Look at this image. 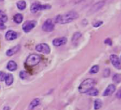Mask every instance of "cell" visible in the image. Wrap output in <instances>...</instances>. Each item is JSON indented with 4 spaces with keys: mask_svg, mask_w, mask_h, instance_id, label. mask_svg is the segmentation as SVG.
Returning <instances> with one entry per match:
<instances>
[{
    "mask_svg": "<svg viewBox=\"0 0 121 110\" xmlns=\"http://www.w3.org/2000/svg\"><path fill=\"white\" fill-rule=\"evenodd\" d=\"M20 48H21V46L19 44L18 45H16L14 46V47L8 49L6 52V54L7 55L8 57H11V56H13L15 54H17L19 50H20Z\"/></svg>",
    "mask_w": 121,
    "mask_h": 110,
    "instance_id": "13",
    "label": "cell"
},
{
    "mask_svg": "<svg viewBox=\"0 0 121 110\" xmlns=\"http://www.w3.org/2000/svg\"><path fill=\"white\" fill-rule=\"evenodd\" d=\"M105 5V1H104V0H102V1H100V2L95 3L91 7V9L90 10V12L91 13H94V12H96L99 11L100 9H102L104 7Z\"/></svg>",
    "mask_w": 121,
    "mask_h": 110,
    "instance_id": "10",
    "label": "cell"
},
{
    "mask_svg": "<svg viewBox=\"0 0 121 110\" xmlns=\"http://www.w3.org/2000/svg\"><path fill=\"white\" fill-rule=\"evenodd\" d=\"M104 43L106 44H108V45H109V46H112V40L110 38H107L104 41Z\"/></svg>",
    "mask_w": 121,
    "mask_h": 110,
    "instance_id": "29",
    "label": "cell"
},
{
    "mask_svg": "<svg viewBox=\"0 0 121 110\" xmlns=\"http://www.w3.org/2000/svg\"><path fill=\"white\" fill-rule=\"evenodd\" d=\"M0 20H1L2 22H3L4 23L7 22L8 20L7 15L2 10H0Z\"/></svg>",
    "mask_w": 121,
    "mask_h": 110,
    "instance_id": "22",
    "label": "cell"
},
{
    "mask_svg": "<svg viewBox=\"0 0 121 110\" xmlns=\"http://www.w3.org/2000/svg\"><path fill=\"white\" fill-rule=\"evenodd\" d=\"M67 42V38L65 37H59V38H56L53 40L52 43L53 44V46H63L64 44H66Z\"/></svg>",
    "mask_w": 121,
    "mask_h": 110,
    "instance_id": "9",
    "label": "cell"
},
{
    "mask_svg": "<svg viewBox=\"0 0 121 110\" xmlns=\"http://www.w3.org/2000/svg\"><path fill=\"white\" fill-rule=\"evenodd\" d=\"M41 57L39 54H31L26 58V62H25V64L28 67H32L37 65L41 62Z\"/></svg>",
    "mask_w": 121,
    "mask_h": 110,
    "instance_id": "3",
    "label": "cell"
},
{
    "mask_svg": "<svg viewBox=\"0 0 121 110\" xmlns=\"http://www.w3.org/2000/svg\"><path fill=\"white\" fill-rule=\"evenodd\" d=\"M6 29V26H5L4 23L0 20V29L3 30V29Z\"/></svg>",
    "mask_w": 121,
    "mask_h": 110,
    "instance_id": "30",
    "label": "cell"
},
{
    "mask_svg": "<svg viewBox=\"0 0 121 110\" xmlns=\"http://www.w3.org/2000/svg\"><path fill=\"white\" fill-rule=\"evenodd\" d=\"M51 8V6L48 4L47 5H41L39 2H35L33 3L31 6V12L34 14L39 12V11H42V10H45V9H49Z\"/></svg>",
    "mask_w": 121,
    "mask_h": 110,
    "instance_id": "4",
    "label": "cell"
},
{
    "mask_svg": "<svg viewBox=\"0 0 121 110\" xmlns=\"http://www.w3.org/2000/svg\"><path fill=\"white\" fill-rule=\"evenodd\" d=\"M18 37V34L13 30H8L5 34V39L8 41H12Z\"/></svg>",
    "mask_w": 121,
    "mask_h": 110,
    "instance_id": "12",
    "label": "cell"
},
{
    "mask_svg": "<svg viewBox=\"0 0 121 110\" xmlns=\"http://www.w3.org/2000/svg\"><path fill=\"white\" fill-rule=\"evenodd\" d=\"M110 74V69L109 68H106L104 69L103 71V75L104 77H108Z\"/></svg>",
    "mask_w": 121,
    "mask_h": 110,
    "instance_id": "25",
    "label": "cell"
},
{
    "mask_svg": "<svg viewBox=\"0 0 121 110\" xmlns=\"http://www.w3.org/2000/svg\"><path fill=\"white\" fill-rule=\"evenodd\" d=\"M6 74L3 72H0V81L2 82V81H4L5 79V77H6Z\"/></svg>",
    "mask_w": 121,
    "mask_h": 110,
    "instance_id": "28",
    "label": "cell"
},
{
    "mask_svg": "<svg viewBox=\"0 0 121 110\" xmlns=\"http://www.w3.org/2000/svg\"><path fill=\"white\" fill-rule=\"evenodd\" d=\"M112 81L115 83L119 84L121 82V74H115L112 77Z\"/></svg>",
    "mask_w": 121,
    "mask_h": 110,
    "instance_id": "23",
    "label": "cell"
},
{
    "mask_svg": "<svg viewBox=\"0 0 121 110\" xmlns=\"http://www.w3.org/2000/svg\"><path fill=\"white\" fill-rule=\"evenodd\" d=\"M110 60L111 64L113 65V67L117 69H121V62L119 60L118 57L116 54H111L110 56Z\"/></svg>",
    "mask_w": 121,
    "mask_h": 110,
    "instance_id": "8",
    "label": "cell"
},
{
    "mask_svg": "<svg viewBox=\"0 0 121 110\" xmlns=\"http://www.w3.org/2000/svg\"><path fill=\"white\" fill-rule=\"evenodd\" d=\"M95 82L93 79H86L78 87V91L81 94H86L90 89L94 87Z\"/></svg>",
    "mask_w": 121,
    "mask_h": 110,
    "instance_id": "2",
    "label": "cell"
},
{
    "mask_svg": "<svg viewBox=\"0 0 121 110\" xmlns=\"http://www.w3.org/2000/svg\"><path fill=\"white\" fill-rule=\"evenodd\" d=\"M4 1V0H0V2H3Z\"/></svg>",
    "mask_w": 121,
    "mask_h": 110,
    "instance_id": "33",
    "label": "cell"
},
{
    "mask_svg": "<svg viewBox=\"0 0 121 110\" xmlns=\"http://www.w3.org/2000/svg\"><path fill=\"white\" fill-rule=\"evenodd\" d=\"M17 8L22 11V10H24L26 7V3L25 1H23V0H21V1H19L17 3Z\"/></svg>",
    "mask_w": 121,
    "mask_h": 110,
    "instance_id": "18",
    "label": "cell"
},
{
    "mask_svg": "<svg viewBox=\"0 0 121 110\" xmlns=\"http://www.w3.org/2000/svg\"><path fill=\"white\" fill-rule=\"evenodd\" d=\"M3 110H10V107L9 106H6L3 108Z\"/></svg>",
    "mask_w": 121,
    "mask_h": 110,
    "instance_id": "32",
    "label": "cell"
},
{
    "mask_svg": "<svg viewBox=\"0 0 121 110\" xmlns=\"http://www.w3.org/2000/svg\"><path fill=\"white\" fill-rule=\"evenodd\" d=\"M54 27H55L54 23L50 19H46L44 22V23L43 24V25H42V29H43V31L46 32H52L54 29Z\"/></svg>",
    "mask_w": 121,
    "mask_h": 110,
    "instance_id": "7",
    "label": "cell"
},
{
    "mask_svg": "<svg viewBox=\"0 0 121 110\" xmlns=\"http://www.w3.org/2000/svg\"><path fill=\"white\" fill-rule=\"evenodd\" d=\"M81 36H82V34H81V32H76L73 35V37H72V42L73 43H76V42H77L79 39H80V38L81 37Z\"/></svg>",
    "mask_w": 121,
    "mask_h": 110,
    "instance_id": "20",
    "label": "cell"
},
{
    "mask_svg": "<svg viewBox=\"0 0 121 110\" xmlns=\"http://www.w3.org/2000/svg\"><path fill=\"white\" fill-rule=\"evenodd\" d=\"M98 72H99V66L98 65H94L91 68L89 73L91 74H97Z\"/></svg>",
    "mask_w": 121,
    "mask_h": 110,
    "instance_id": "24",
    "label": "cell"
},
{
    "mask_svg": "<svg viewBox=\"0 0 121 110\" xmlns=\"http://www.w3.org/2000/svg\"><path fill=\"white\" fill-rule=\"evenodd\" d=\"M23 15L20 13H18V14H16L14 17H13V19H14V22L16 23V24H21L22 22H23Z\"/></svg>",
    "mask_w": 121,
    "mask_h": 110,
    "instance_id": "17",
    "label": "cell"
},
{
    "mask_svg": "<svg viewBox=\"0 0 121 110\" xmlns=\"http://www.w3.org/2000/svg\"><path fill=\"white\" fill-rule=\"evenodd\" d=\"M40 104V99L39 98H36L34 99H33L31 103L29 104V110H33L35 107H36L39 104Z\"/></svg>",
    "mask_w": 121,
    "mask_h": 110,
    "instance_id": "15",
    "label": "cell"
},
{
    "mask_svg": "<svg viewBox=\"0 0 121 110\" xmlns=\"http://www.w3.org/2000/svg\"><path fill=\"white\" fill-rule=\"evenodd\" d=\"M26 77H27V74H26V72H24V71H21V72H19V77H20L22 79H25Z\"/></svg>",
    "mask_w": 121,
    "mask_h": 110,
    "instance_id": "26",
    "label": "cell"
},
{
    "mask_svg": "<svg viewBox=\"0 0 121 110\" xmlns=\"http://www.w3.org/2000/svg\"><path fill=\"white\" fill-rule=\"evenodd\" d=\"M103 24V22L102 21H98V22H95L93 24V26L95 28H98V27H100Z\"/></svg>",
    "mask_w": 121,
    "mask_h": 110,
    "instance_id": "27",
    "label": "cell"
},
{
    "mask_svg": "<svg viewBox=\"0 0 121 110\" xmlns=\"http://www.w3.org/2000/svg\"><path fill=\"white\" fill-rule=\"evenodd\" d=\"M103 102L100 99H97L94 101V109L95 110H98L102 107Z\"/></svg>",
    "mask_w": 121,
    "mask_h": 110,
    "instance_id": "19",
    "label": "cell"
},
{
    "mask_svg": "<svg viewBox=\"0 0 121 110\" xmlns=\"http://www.w3.org/2000/svg\"><path fill=\"white\" fill-rule=\"evenodd\" d=\"M98 93H99V92H98V90L97 89H95V88H92L91 89H90L86 94H88V95H89V96H96L98 94Z\"/></svg>",
    "mask_w": 121,
    "mask_h": 110,
    "instance_id": "21",
    "label": "cell"
},
{
    "mask_svg": "<svg viewBox=\"0 0 121 110\" xmlns=\"http://www.w3.org/2000/svg\"><path fill=\"white\" fill-rule=\"evenodd\" d=\"M4 81H5V83L7 86L12 85L13 82H14V76L12 74H7L6 75Z\"/></svg>",
    "mask_w": 121,
    "mask_h": 110,
    "instance_id": "16",
    "label": "cell"
},
{
    "mask_svg": "<svg viewBox=\"0 0 121 110\" xmlns=\"http://www.w3.org/2000/svg\"><path fill=\"white\" fill-rule=\"evenodd\" d=\"M36 24H37V22L34 20L26 21L22 25V29L24 32L28 33V32H31L36 26Z\"/></svg>",
    "mask_w": 121,
    "mask_h": 110,
    "instance_id": "5",
    "label": "cell"
},
{
    "mask_svg": "<svg viewBox=\"0 0 121 110\" xmlns=\"http://www.w3.org/2000/svg\"><path fill=\"white\" fill-rule=\"evenodd\" d=\"M116 97L118 98V99H121V89H120L117 93H116Z\"/></svg>",
    "mask_w": 121,
    "mask_h": 110,
    "instance_id": "31",
    "label": "cell"
},
{
    "mask_svg": "<svg viewBox=\"0 0 121 110\" xmlns=\"http://www.w3.org/2000/svg\"><path fill=\"white\" fill-rule=\"evenodd\" d=\"M116 90V87L115 86V84H109L107 88L105 89V90L104 91L103 94V96H110L111 94H112Z\"/></svg>",
    "mask_w": 121,
    "mask_h": 110,
    "instance_id": "11",
    "label": "cell"
},
{
    "mask_svg": "<svg viewBox=\"0 0 121 110\" xmlns=\"http://www.w3.org/2000/svg\"><path fill=\"white\" fill-rule=\"evenodd\" d=\"M7 68L9 71L10 72H14L15 70L17 69V64L14 62V61H9L8 63H7Z\"/></svg>",
    "mask_w": 121,
    "mask_h": 110,
    "instance_id": "14",
    "label": "cell"
},
{
    "mask_svg": "<svg viewBox=\"0 0 121 110\" xmlns=\"http://www.w3.org/2000/svg\"><path fill=\"white\" fill-rule=\"evenodd\" d=\"M120 60H121V56H120Z\"/></svg>",
    "mask_w": 121,
    "mask_h": 110,
    "instance_id": "34",
    "label": "cell"
},
{
    "mask_svg": "<svg viewBox=\"0 0 121 110\" xmlns=\"http://www.w3.org/2000/svg\"><path fill=\"white\" fill-rule=\"evenodd\" d=\"M78 18V14L75 11H70L64 14H59L55 17V22L60 24L70 23Z\"/></svg>",
    "mask_w": 121,
    "mask_h": 110,
    "instance_id": "1",
    "label": "cell"
},
{
    "mask_svg": "<svg viewBox=\"0 0 121 110\" xmlns=\"http://www.w3.org/2000/svg\"><path fill=\"white\" fill-rule=\"evenodd\" d=\"M36 50L39 52L44 54H48L51 52V48L48 46V44L45 43L39 44L36 46Z\"/></svg>",
    "mask_w": 121,
    "mask_h": 110,
    "instance_id": "6",
    "label": "cell"
}]
</instances>
